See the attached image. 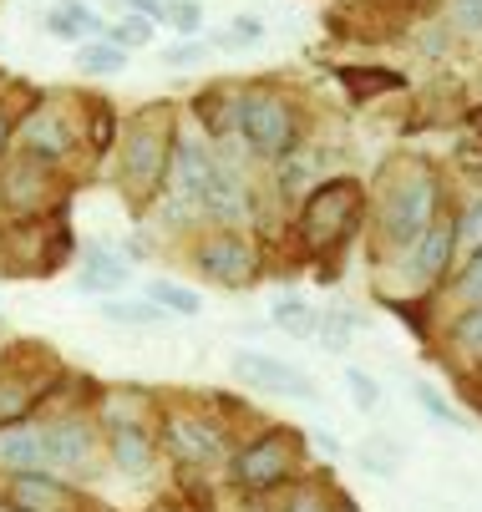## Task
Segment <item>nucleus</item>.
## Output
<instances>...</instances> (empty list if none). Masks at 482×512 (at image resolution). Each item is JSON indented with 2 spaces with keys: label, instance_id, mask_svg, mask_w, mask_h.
Returning <instances> with one entry per match:
<instances>
[{
  "label": "nucleus",
  "instance_id": "obj_1",
  "mask_svg": "<svg viewBox=\"0 0 482 512\" xmlns=\"http://www.w3.org/2000/svg\"><path fill=\"white\" fill-rule=\"evenodd\" d=\"M437 208H442V183L427 163H406L396 168V178H386L381 193V234L401 249H411L432 224H437Z\"/></svg>",
  "mask_w": 482,
  "mask_h": 512
},
{
  "label": "nucleus",
  "instance_id": "obj_2",
  "mask_svg": "<svg viewBox=\"0 0 482 512\" xmlns=\"http://www.w3.org/2000/svg\"><path fill=\"white\" fill-rule=\"evenodd\" d=\"M168 153H173V117L168 107H148L127 122V148H122V183L137 203H148L168 183Z\"/></svg>",
  "mask_w": 482,
  "mask_h": 512
},
{
  "label": "nucleus",
  "instance_id": "obj_3",
  "mask_svg": "<svg viewBox=\"0 0 482 512\" xmlns=\"http://www.w3.org/2000/svg\"><path fill=\"white\" fill-rule=\"evenodd\" d=\"M361 208H366V193H361L356 178H330V183H320V188L305 198V208H300V239H305V249H310V254L340 249V244L356 234Z\"/></svg>",
  "mask_w": 482,
  "mask_h": 512
},
{
  "label": "nucleus",
  "instance_id": "obj_4",
  "mask_svg": "<svg viewBox=\"0 0 482 512\" xmlns=\"http://www.w3.org/2000/svg\"><path fill=\"white\" fill-rule=\"evenodd\" d=\"M239 137L249 142L254 158H285L295 153L300 142V122H295V107L269 92V87H254L239 97Z\"/></svg>",
  "mask_w": 482,
  "mask_h": 512
},
{
  "label": "nucleus",
  "instance_id": "obj_5",
  "mask_svg": "<svg viewBox=\"0 0 482 512\" xmlns=\"http://www.w3.org/2000/svg\"><path fill=\"white\" fill-rule=\"evenodd\" d=\"M295 462H300V431L280 426V431L254 436L244 452H234L229 472H234L239 487H274V482H285L295 472Z\"/></svg>",
  "mask_w": 482,
  "mask_h": 512
},
{
  "label": "nucleus",
  "instance_id": "obj_6",
  "mask_svg": "<svg viewBox=\"0 0 482 512\" xmlns=\"http://www.w3.org/2000/svg\"><path fill=\"white\" fill-rule=\"evenodd\" d=\"M229 371H234V381H244V386H254V391L295 396V401H310V406L320 401V386L300 371V365H290V360H280V355H264V350H234Z\"/></svg>",
  "mask_w": 482,
  "mask_h": 512
},
{
  "label": "nucleus",
  "instance_id": "obj_7",
  "mask_svg": "<svg viewBox=\"0 0 482 512\" xmlns=\"http://www.w3.org/2000/svg\"><path fill=\"white\" fill-rule=\"evenodd\" d=\"M198 269L209 274L214 284H224V289H244L259 274V249L244 234L224 229V234H209L198 244Z\"/></svg>",
  "mask_w": 482,
  "mask_h": 512
},
{
  "label": "nucleus",
  "instance_id": "obj_8",
  "mask_svg": "<svg viewBox=\"0 0 482 512\" xmlns=\"http://www.w3.org/2000/svg\"><path fill=\"white\" fill-rule=\"evenodd\" d=\"M214 173V148H209V137H198V132H178L173 137V153H168V188L183 198V203H198L203 183H209Z\"/></svg>",
  "mask_w": 482,
  "mask_h": 512
},
{
  "label": "nucleus",
  "instance_id": "obj_9",
  "mask_svg": "<svg viewBox=\"0 0 482 512\" xmlns=\"http://www.w3.org/2000/svg\"><path fill=\"white\" fill-rule=\"evenodd\" d=\"M198 208L209 218H219V224H244L249 218V188H244L234 163L214 158V173H209V183H203V193H198Z\"/></svg>",
  "mask_w": 482,
  "mask_h": 512
},
{
  "label": "nucleus",
  "instance_id": "obj_10",
  "mask_svg": "<svg viewBox=\"0 0 482 512\" xmlns=\"http://www.w3.org/2000/svg\"><path fill=\"white\" fill-rule=\"evenodd\" d=\"M452 254H457V224L437 218V224H432L417 244H411V254H406V274H411V284H437V279L447 274Z\"/></svg>",
  "mask_w": 482,
  "mask_h": 512
},
{
  "label": "nucleus",
  "instance_id": "obj_11",
  "mask_svg": "<svg viewBox=\"0 0 482 512\" xmlns=\"http://www.w3.org/2000/svg\"><path fill=\"white\" fill-rule=\"evenodd\" d=\"M41 457H46V467H66V472L87 467L92 462V426L72 421V416L41 426Z\"/></svg>",
  "mask_w": 482,
  "mask_h": 512
},
{
  "label": "nucleus",
  "instance_id": "obj_12",
  "mask_svg": "<svg viewBox=\"0 0 482 512\" xmlns=\"http://www.w3.org/2000/svg\"><path fill=\"white\" fill-rule=\"evenodd\" d=\"M168 447H173L183 462H198V467H209V462H224V457H229L219 426L198 421V416H183V411L168 421Z\"/></svg>",
  "mask_w": 482,
  "mask_h": 512
},
{
  "label": "nucleus",
  "instance_id": "obj_13",
  "mask_svg": "<svg viewBox=\"0 0 482 512\" xmlns=\"http://www.w3.org/2000/svg\"><path fill=\"white\" fill-rule=\"evenodd\" d=\"M16 137H21L26 158H41V163H56V158L72 153V127H66V117H61L56 107H36V112L21 122Z\"/></svg>",
  "mask_w": 482,
  "mask_h": 512
},
{
  "label": "nucleus",
  "instance_id": "obj_14",
  "mask_svg": "<svg viewBox=\"0 0 482 512\" xmlns=\"http://www.w3.org/2000/svg\"><path fill=\"white\" fill-rule=\"evenodd\" d=\"M11 502L21 512H66L72 507V487L46 472H11Z\"/></svg>",
  "mask_w": 482,
  "mask_h": 512
},
{
  "label": "nucleus",
  "instance_id": "obj_15",
  "mask_svg": "<svg viewBox=\"0 0 482 512\" xmlns=\"http://www.w3.org/2000/svg\"><path fill=\"white\" fill-rule=\"evenodd\" d=\"M46 31L56 41H92L102 31V16H97V6H87V0H56V6L46 11Z\"/></svg>",
  "mask_w": 482,
  "mask_h": 512
},
{
  "label": "nucleus",
  "instance_id": "obj_16",
  "mask_svg": "<svg viewBox=\"0 0 482 512\" xmlns=\"http://www.w3.org/2000/svg\"><path fill=\"white\" fill-rule=\"evenodd\" d=\"M132 279V264L107 254L102 244H87V269H82V289L87 295H117V289H127Z\"/></svg>",
  "mask_w": 482,
  "mask_h": 512
},
{
  "label": "nucleus",
  "instance_id": "obj_17",
  "mask_svg": "<svg viewBox=\"0 0 482 512\" xmlns=\"http://www.w3.org/2000/svg\"><path fill=\"white\" fill-rule=\"evenodd\" d=\"M0 467L6 472H41V426H6L0 431Z\"/></svg>",
  "mask_w": 482,
  "mask_h": 512
},
{
  "label": "nucleus",
  "instance_id": "obj_18",
  "mask_svg": "<svg viewBox=\"0 0 482 512\" xmlns=\"http://www.w3.org/2000/svg\"><path fill=\"white\" fill-rule=\"evenodd\" d=\"M112 462L122 477H148L153 472V442L137 426H117L112 436Z\"/></svg>",
  "mask_w": 482,
  "mask_h": 512
},
{
  "label": "nucleus",
  "instance_id": "obj_19",
  "mask_svg": "<svg viewBox=\"0 0 482 512\" xmlns=\"http://www.w3.org/2000/svg\"><path fill=\"white\" fill-rule=\"evenodd\" d=\"M198 117H203V127H209V137H234L239 132V97H234V87L203 92L198 97Z\"/></svg>",
  "mask_w": 482,
  "mask_h": 512
},
{
  "label": "nucleus",
  "instance_id": "obj_20",
  "mask_svg": "<svg viewBox=\"0 0 482 512\" xmlns=\"http://www.w3.org/2000/svg\"><path fill=\"white\" fill-rule=\"evenodd\" d=\"M143 295L163 310V315H178V320H198L203 315V295L188 284H173V279H148Z\"/></svg>",
  "mask_w": 482,
  "mask_h": 512
},
{
  "label": "nucleus",
  "instance_id": "obj_21",
  "mask_svg": "<svg viewBox=\"0 0 482 512\" xmlns=\"http://www.w3.org/2000/svg\"><path fill=\"white\" fill-rule=\"evenodd\" d=\"M77 71L82 77H117V71H127V51L117 41H82Z\"/></svg>",
  "mask_w": 482,
  "mask_h": 512
},
{
  "label": "nucleus",
  "instance_id": "obj_22",
  "mask_svg": "<svg viewBox=\"0 0 482 512\" xmlns=\"http://www.w3.org/2000/svg\"><path fill=\"white\" fill-rule=\"evenodd\" d=\"M269 320L280 325V330H290L295 340H315V310H310V300H295V295H285V300H274L269 305Z\"/></svg>",
  "mask_w": 482,
  "mask_h": 512
},
{
  "label": "nucleus",
  "instance_id": "obj_23",
  "mask_svg": "<svg viewBox=\"0 0 482 512\" xmlns=\"http://www.w3.org/2000/svg\"><path fill=\"white\" fill-rule=\"evenodd\" d=\"M340 82H346V92L356 97V102H366V97H376V92H396L401 87V77L396 71H381V66H340Z\"/></svg>",
  "mask_w": 482,
  "mask_h": 512
},
{
  "label": "nucleus",
  "instance_id": "obj_24",
  "mask_svg": "<svg viewBox=\"0 0 482 512\" xmlns=\"http://www.w3.org/2000/svg\"><path fill=\"white\" fill-rule=\"evenodd\" d=\"M356 315H346V310H325L320 320H315V345L320 350H330V355H346L351 350V335H356Z\"/></svg>",
  "mask_w": 482,
  "mask_h": 512
},
{
  "label": "nucleus",
  "instance_id": "obj_25",
  "mask_svg": "<svg viewBox=\"0 0 482 512\" xmlns=\"http://www.w3.org/2000/svg\"><path fill=\"white\" fill-rule=\"evenodd\" d=\"M285 512H356V507H351L346 492H335V487H325V482H305Z\"/></svg>",
  "mask_w": 482,
  "mask_h": 512
},
{
  "label": "nucleus",
  "instance_id": "obj_26",
  "mask_svg": "<svg viewBox=\"0 0 482 512\" xmlns=\"http://www.w3.org/2000/svg\"><path fill=\"white\" fill-rule=\"evenodd\" d=\"M102 315H107L112 325H158V320H163V310H158L153 300H107Z\"/></svg>",
  "mask_w": 482,
  "mask_h": 512
},
{
  "label": "nucleus",
  "instance_id": "obj_27",
  "mask_svg": "<svg viewBox=\"0 0 482 512\" xmlns=\"http://www.w3.org/2000/svg\"><path fill=\"white\" fill-rule=\"evenodd\" d=\"M158 26H173L183 41H188V36H198V31H203V11H198V0H163Z\"/></svg>",
  "mask_w": 482,
  "mask_h": 512
},
{
  "label": "nucleus",
  "instance_id": "obj_28",
  "mask_svg": "<svg viewBox=\"0 0 482 512\" xmlns=\"http://www.w3.org/2000/svg\"><path fill=\"white\" fill-rule=\"evenodd\" d=\"M112 41H117L122 51L148 46V41H153V21H148V16H137V11H122V16H117V26H112Z\"/></svg>",
  "mask_w": 482,
  "mask_h": 512
},
{
  "label": "nucleus",
  "instance_id": "obj_29",
  "mask_svg": "<svg viewBox=\"0 0 482 512\" xmlns=\"http://www.w3.org/2000/svg\"><path fill=\"white\" fill-rule=\"evenodd\" d=\"M346 391H351L356 411H376L381 406V381L371 371H361V365H351V371H346Z\"/></svg>",
  "mask_w": 482,
  "mask_h": 512
},
{
  "label": "nucleus",
  "instance_id": "obj_30",
  "mask_svg": "<svg viewBox=\"0 0 482 512\" xmlns=\"http://www.w3.org/2000/svg\"><path fill=\"white\" fill-rule=\"evenodd\" d=\"M452 340H457V350H462L467 360H482V305H472V310L457 320Z\"/></svg>",
  "mask_w": 482,
  "mask_h": 512
},
{
  "label": "nucleus",
  "instance_id": "obj_31",
  "mask_svg": "<svg viewBox=\"0 0 482 512\" xmlns=\"http://www.w3.org/2000/svg\"><path fill=\"white\" fill-rule=\"evenodd\" d=\"M411 396H417L422 401V411L437 421V426H457V416H452V406H447V396L432 386V381H417V386H411Z\"/></svg>",
  "mask_w": 482,
  "mask_h": 512
},
{
  "label": "nucleus",
  "instance_id": "obj_32",
  "mask_svg": "<svg viewBox=\"0 0 482 512\" xmlns=\"http://www.w3.org/2000/svg\"><path fill=\"white\" fill-rule=\"evenodd\" d=\"M457 249H482V198H472L467 203V213L457 218Z\"/></svg>",
  "mask_w": 482,
  "mask_h": 512
},
{
  "label": "nucleus",
  "instance_id": "obj_33",
  "mask_svg": "<svg viewBox=\"0 0 482 512\" xmlns=\"http://www.w3.org/2000/svg\"><path fill=\"white\" fill-rule=\"evenodd\" d=\"M457 300L472 310V305H482V249L467 259V269L457 274Z\"/></svg>",
  "mask_w": 482,
  "mask_h": 512
},
{
  "label": "nucleus",
  "instance_id": "obj_34",
  "mask_svg": "<svg viewBox=\"0 0 482 512\" xmlns=\"http://www.w3.org/2000/svg\"><path fill=\"white\" fill-rule=\"evenodd\" d=\"M203 56H209V46H203L198 36H188V41H178V46L163 51V66H168V71H188V66H198Z\"/></svg>",
  "mask_w": 482,
  "mask_h": 512
},
{
  "label": "nucleus",
  "instance_id": "obj_35",
  "mask_svg": "<svg viewBox=\"0 0 482 512\" xmlns=\"http://www.w3.org/2000/svg\"><path fill=\"white\" fill-rule=\"evenodd\" d=\"M31 411V391L16 381H0V421H21Z\"/></svg>",
  "mask_w": 482,
  "mask_h": 512
},
{
  "label": "nucleus",
  "instance_id": "obj_36",
  "mask_svg": "<svg viewBox=\"0 0 482 512\" xmlns=\"http://www.w3.org/2000/svg\"><path fill=\"white\" fill-rule=\"evenodd\" d=\"M452 26L457 31H467V36H477L482 31V0H452Z\"/></svg>",
  "mask_w": 482,
  "mask_h": 512
},
{
  "label": "nucleus",
  "instance_id": "obj_37",
  "mask_svg": "<svg viewBox=\"0 0 482 512\" xmlns=\"http://www.w3.org/2000/svg\"><path fill=\"white\" fill-rule=\"evenodd\" d=\"M259 36H264V26H259V21H249V16H239V21H234V31H229V41H259Z\"/></svg>",
  "mask_w": 482,
  "mask_h": 512
},
{
  "label": "nucleus",
  "instance_id": "obj_38",
  "mask_svg": "<svg viewBox=\"0 0 482 512\" xmlns=\"http://www.w3.org/2000/svg\"><path fill=\"white\" fill-rule=\"evenodd\" d=\"M315 447L335 462V457H346V442H340V436H330V431H315Z\"/></svg>",
  "mask_w": 482,
  "mask_h": 512
},
{
  "label": "nucleus",
  "instance_id": "obj_39",
  "mask_svg": "<svg viewBox=\"0 0 482 512\" xmlns=\"http://www.w3.org/2000/svg\"><path fill=\"white\" fill-rule=\"evenodd\" d=\"M6 142H11V112L0 107V153H6Z\"/></svg>",
  "mask_w": 482,
  "mask_h": 512
}]
</instances>
